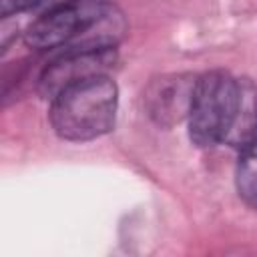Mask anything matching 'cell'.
<instances>
[{"label":"cell","mask_w":257,"mask_h":257,"mask_svg":"<svg viewBox=\"0 0 257 257\" xmlns=\"http://www.w3.org/2000/svg\"><path fill=\"white\" fill-rule=\"evenodd\" d=\"M124 32L112 0H60L26 28L24 42L34 50H102L116 48Z\"/></svg>","instance_id":"obj_1"},{"label":"cell","mask_w":257,"mask_h":257,"mask_svg":"<svg viewBox=\"0 0 257 257\" xmlns=\"http://www.w3.org/2000/svg\"><path fill=\"white\" fill-rule=\"evenodd\" d=\"M118 88L108 74L70 84L50 100V124L54 133L72 143H84L106 135L116 120Z\"/></svg>","instance_id":"obj_2"},{"label":"cell","mask_w":257,"mask_h":257,"mask_svg":"<svg viewBox=\"0 0 257 257\" xmlns=\"http://www.w3.org/2000/svg\"><path fill=\"white\" fill-rule=\"evenodd\" d=\"M239 106V80L225 70H209L197 78L189 112V139L207 149L227 141Z\"/></svg>","instance_id":"obj_3"},{"label":"cell","mask_w":257,"mask_h":257,"mask_svg":"<svg viewBox=\"0 0 257 257\" xmlns=\"http://www.w3.org/2000/svg\"><path fill=\"white\" fill-rule=\"evenodd\" d=\"M114 48L102 50H62L50 60L38 76V92L42 98L52 100L60 90L70 84L82 82L92 76L106 74L114 64Z\"/></svg>","instance_id":"obj_4"},{"label":"cell","mask_w":257,"mask_h":257,"mask_svg":"<svg viewBox=\"0 0 257 257\" xmlns=\"http://www.w3.org/2000/svg\"><path fill=\"white\" fill-rule=\"evenodd\" d=\"M197 78L199 76L189 72H175L153 78L145 90V106L149 116L161 126H173L189 118Z\"/></svg>","instance_id":"obj_5"},{"label":"cell","mask_w":257,"mask_h":257,"mask_svg":"<svg viewBox=\"0 0 257 257\" xmlns=\"http://www.w3.org/2000/svg\"><path fill=\"white\" fill-rule=\"evenodd\" d=\"M239 163H237V191L239 197L257 209V139L251 141L247 147L239 151Z\"/></svg>","instance_id":"obj_6"},{"label":"cell","mask_w":257,"mask_h":257,"mask_svg":"<svg viewBox=\"0 0 257 257\" xmlns=\"http://www.w3.org/2000/svg\"><path fill=\"white\" fill-rule=\"evenodd\" d=\"M60 0H0V14L6 18L10 14H18V12H26L44 4H56Z\"/></svg>","instance_id":"obj_7"}]
</instances>
